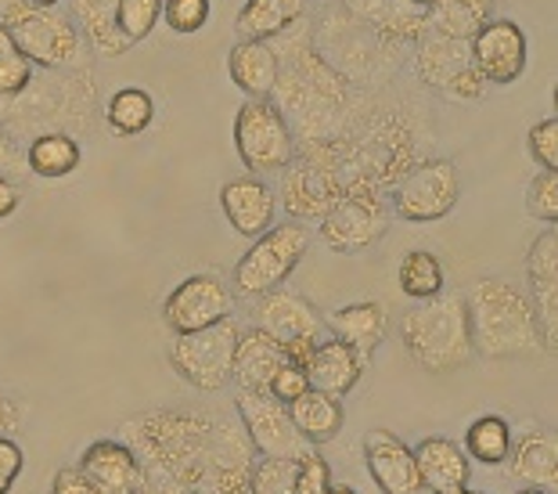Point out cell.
I'll list each match as a JSON object with an SVG mask.
<instances>
[{"instance_id":"obj_50","label":"cell","mask_w":558,"mask_h":494,"mask_svg":"<svg viewBox=\"0 0 558 494\" xmlns=\"http://www.w3.org/2000/svg\"><path fill=\"white\" fill-rule=\"evenodd\" d=\"M22 206V188L11 178H0V220H11Z\"/></svg>"},{"instance_id":"obj_36","label":"cell","mask_w":558,"mask_h":494,"mask_svg":"<svg viewBox=\"0 0 558 494\" xmlns=\"http://www.w3.org/2000/svg\"><path fill=\"white\" fill-rule=\"evenodd\" d=\"M465 451L483 466H501L512 451V426L501 415H480L465 433Z\"/></svg>"},{"instance_id":"obj_17","label":"cell","mask_w":558,"mask_h":494,"mask_svg":"<svg viewBox=\"0 0 558 494\" xmlns=\"http://www.w3.org/2000/svg\"><path fill=\"white\" fill-rule=\"evenodd\" d=\"M253 325L264 328L267 336H275L278 344H292V339H314V344H320L325 336H331L314 303L289 289H270L264 297H256Z\"/></svg>"},{"instance_id":"obj_33","label":"cell","mask_w":558,"mask_h":494,"mask_svg":"<svg viewBox=\"0 0 558 494\" xmlns=\"http://www.w3.org/2000/svg\"><path fill=\"white\" fill-rule=\"evenodd\" d=\"M469 65H472L469 44L436 37V33H425V37L418 40V76L433 91H447L450 80Z\"/></svg>"},{"instance_id":"obj_32","label":"cell","mask_w":558,"mask_h":494,"mask_svg":"<svg viewBox=\"0 0 558 494\" xmlns=\"http://www.w3.org/2000/svg\"><path fill=\"white\" fill-rule=\"evenodd\" d=\"M116 4L120 0H73V19L80 22L83 40L105 58H123L130 51V40L116 26Z\"/></svg>"},{"instance_id":"obj_28","label":"cell","mask_w":558,"mask_h":494,"mask_svg":"<svg viewBox=\"0 0 558 494\" xmlns=\"http://www.w3.org/2000/svg\"><path fill=\"white\" fill-rule=\"evenodd\" d=\"M311 0H245V8L234 19L239 40H270L300 26Z\"/></svg>"},{"instance_id":"obj_12","label":"cell","mask_w":558,"mask_h":494,"mask_svg":"<svg viewBox=\"0 0 558 494\" xmlns=\"http://www.w3.org/2000/svg\"><path fill=\"white\" fill-rule=\"evenodd\" d=\"M389 231V206L378 192H350L320 217V239L336 253H367Z\"/></svg>"},{"instance_id":"obj_35","label":"cell","mask_w":558,"mask_h":494,"mask_svg":"<svg viewBox=\"0 0 558 494\" xmlns=\"http://www.w3.org/2000/svg\"><path fill=\"white\" fill-rule=\"evenodd\" d=\"M397 281H400V292L411 300H433L444 292V264L439 256L429 250H411L400 256V267H397Z\"/></svg>"},{"instance_id":"obj_40","label":"cell","mask_w":558,"mask_h":494,"mask_svg":"<svg viewBox=\"0 0 558 494\" xmlns=\"http://www.w3.org/2000/svg\"><path fill=\"white\" fill-rule=\"evenodd\" d=\"M526 209L533 220H544L548 228L558 225V173L555 170H537V178L530 181V192H526Z\"/></svg>"},{"instance_id":"obj_39","label":"cell","mask_w":558,"mask_h":494,"mask_svg":"<svg viewBox=\"0 0 558 494\" xmlns=\"http://www.w3.org/2000/svg\"><path fill=\"white\" fill-rule=\"evenodd\" d=\"M292 480H295V458L256 455L248 494H292Z\"/></svg>"},{"instance_id":"obj_29","label":"cell","mask_w":558,"mask_h":494,"mask_svg":"<svg viewBox=\"0 0 558 494\" xmlns=\"http://www.w3.org/2000/svg\"><path fill=\"white\" fill-rule=\"evenodd\" d=\"M494 19V0H433L425 8V26L436 37L469 44Z\"/></svg>"},{"instance_id":"obj_56","label":"cell","mask_w":558,"mask_h":494,"mask_svg":"<svg viewBox=\"0 0 558 494\" xmlns=\"http://www.w3.org/2000/svg\"><path fill=\"white\" fill-rule=\"evenodd\" d=\"M469 494H483V491H469Z\"/></svg>"},{"instance_id":"obj_11","label":"cell","mask_w":558,"mask_h":494,"mask_svg":"<svg viewBox=\"0 0 558 494\" xmlns=\"http://www.w3.org/2000/svg\"><path fill=\"white\" fill-rule=\"evenodd\" d=\"M347 195L336 167L320 159L317 152L306 145L295 148L289 167L281 170V206L292 220H320L339 198Z\"/></svg>"},{"instance_id":"obj_54","label":"cell","mask_w":558,"mask_h":494,"mask_svg":"<svg viewBox=\"0 0 558 494\" xmlns=\"http://www.w3.org/2000/svg\"><path fill=\"white\" fill-rule=\"evenodd\" d=\"M408 4H411V8H418V11H425V8L433 4V0H408Z\"/></svg>"},{"instance_id":"obj_22","label":"cell","mask_w":558,"mask_h":494,"mask_svg":"<svg viewBox=\"0 0 558 494\" xmlns=\"http://www.w3.org/2000/svg\"><path fill=\"white\" fill-rule=\"evenodd\" d=\"M284 364V347L275 336H267L264 328H248L239 336L231 361V383L245 394H267L275 372Z\"/></svg>"},{"instance_id":"obj_46","label":"cell","mask_w":558,"mask_h":494,"mask_svg":"<svg viewBox=\"0 0 558 494\" xmlns=\"http://www.w3.org/2000/svg\"><path fill=\"white\" fill-rule=\"evenodd\" d=\"M444 94H447V98H454V101H480L486 94V80L476 73V65H469V69H461L454 80H450Z\"/></svg>"},{"instance_id":"obj_13","label":"cell","mask_w":558,"mask_h":494,"mask_svg":"<svg viewBox=\"0 0 558 494\" xmlns=\"http://www.w3.org/2000/svg\"><path fill=\"white\" fill-rule=\"evenodd\" d=\"M256 448L245 437L242 422L213 419L206 441V462H202V491L206 494H248Z\"/></svg>"},{"instance_id":"obj_9","label":"cell","mask_w":558,"mask_h":494,"mask_svg":"<svg viewBox=\"0 0 558 494\" xmlns=\"http://www.w3.org/2000/svg\"><path fill=\"white\" fill-rule=\"evenodd\" d=\"M234 148L248 173H281L295 156L289 116L270 98H248L234 116Z\"/></svg>"},{"instance_id":"obj_25","label":"cell","mask_w":558,"mask_h":494,"mask_svg":"<svg viewBox=\"0 0 558 494\" xmlns=\"http://www.w3.org/2000/svg\"><path fill=\"white\" fill-rule=\"evenodd\" d=\"M325 328L336 339H342L347 347H353L357 354L372 364L375 350L383 347L386 339V308L378 300H357L347 303V308L331 311L325 317Z\"/></svg>"},{"instance_id":"obj_34","label":"cell","mask_w":558,"mask_h":494,"mask_svg":"<svg viewBox=\"0 0 558 494\" xmlns=\"http://www.w3.org/2000/svg\"><path fill=\"white\" fill-rule=\"evenodd\" d=\"M156 120V101L141 87H120L105 105V123L116 137H137L145 134Z\"/></svg>"},{"instance_id":"obj_31","label":"cell","mask_w":558,"mask_h":494,"mask_svg":"<svg viewBox=\"0 0 558 494\" xmlns=\"http://www.w3.org/2000/svg\"><path fill=\"white\" fill-rule=\"evenodd\" d=\"M80 162H83V148L76 134L47 131V134L29 137V145H26V170L47 181L69 178V173L80 170Z\"/></svg>"},{"instance_id":"obj_7","label":"cell","mask_w":558,"mask_h":494,"mask_svg":"<svg viewBox=\"0 0 558 494\" xmlns=\"http://www.w3.org/2000/svg\"><path fill=\"white\" fill-rule=\"evenodd\" d=\"M306 250H311V231H306L303 220L270 225L264 234L253 239V250L234 264L231 292H239L245 300H256L270 289H281L284 278L300 267Z\"/></svg>"},{"instance_id":"obj_5","label":"cell","mask_w":558,"mask_h":494,"mask_svg":"<svg viewBox=\"0 0 558 494\" xmlns=\"http://www.w3.org/2000/svg\"><path fill=\"white\" fill-rule=\"evenodd\" d=\"M94 105H98V91H94L90 73H51V69H37L33 84L11 98V123L8 134L29 131L33 137L47 131H90Z\"/></svg>"},{"instance_id":"obj_8","label":"cell","mask_w":558,"mask_h":494,"mask_svg":"<svg viewBox=\"0 0 558 494\" xmlns=\"http://www.w3.org/2000/svg\"><path fill=\"white\" fill-rule=\"evenodd\" d=\"M239 336L242 325L234 317H223V322L198 328V333L173 336L170 350H166V361L173 364V372L187 386H195L202 394H217L231 383V361H234V347H239Z\"/></svg>"},{"instance_id":"obj_16","label":"cell","mask_w":558,"mask_h":494,"mask_svg":"<svg viewBox=\"0 0 558 494\" xmlns=\"http://www.w3.org/2000/svg\"><path fill=\"white\" fill-rule=\"evenodd\" d=\"M469 55L486 87H508L526 69V33L515 19H490L469 40Z\"/></svg>"},{"instance_id":"obj_15","label":"cell","mask_w":558,"mask_h":494,"mask_svg":"<svg viewBox=\"0 0 558 494\" xmlns=\"http://www.w3.org/2000/svg\"><path fill=\"white\" fill-rule=\"evenodd\" d=\"M234 408H239V422H242L245 437L253 441L256 455H264V458H303L314 448V444L303 441V433L292 426L289 408H284L281 401H275L270 394L239 390Z\"/></svg>"},{"instance_id":"obj_37","label":"cell","mask_w":558,"mask_h":494,"mask_svg":"<svg viewBox=\"0 0 558 494\" xmlns=\"http://www.w3.org/2000/svg\"><path fill=\"white\" fill-rule=\"evenodd\" d=\"M37 69L29 65V58L19 51L15 37L8 33V26L0 22V98H19L22 91L33 84Z\"/></svg>"},{"instance_id":"obj_41","label":"cell","mask_w":558,"mask_h":494,"mask_svg":"<svg viewBox=\"0 0 558 494\" xmlns=\"http://www.w3.org/2000/svg\"><path fill=\"white\" fill-rule=\"evenodd\" d=\"M159 22H166L181 37H192L209 22V0H162Z\"/></svg>"},{"instance_id":"obj_10","label":"cell","mask_w":558,"mask_h":494,"mask_svg":"<svg viewBox=\"0 0 558 494\" xmlns=\"http://www.w3.org/2000/svg\"><path fill=\"white\" fill-rule=\"evenodd\" d=\"M461 198V173L450 159H425L389 188V209L408 225H436Z\"/></svg>"},{"instance_id":"obj_21","label":"cell","mask_w":558,"mask_h":494,"mask_svg":"<svg viewBox=\"0 0 558 494\" xmlns=\"http://www.w3.org/2000/svg\"><path fill=\"white\" fill-rule=\"evenodd\" d=\"M76 469L105 494H134L141 487V462L123 441H94Z\"/></svg>"},{"instance_id":"obj_6","label":"cell","mask_w":558,"mask_h":494,"mask_svg":"<svg viewBox=\"0 0 558 494\" xmlns=\"http://www.w3.org/2000/svg\"><path fill=\"white\" fill-rule=\"evenodd\" d=\"M0 22L15 37L19 51L29 58L33 69L90 73V47L73 15H62L58 8H37L29 0H4Z\"/></svg>"},{"instance_id":"obj_3","label":"cell","mask_w":558,"mask_h":494,"mask_svg":"<svg viewBox=\"0 0 558 494\" xmlns=\"http://www.w3.org/2000/svg\"><path fill=\"white\" fill-rule=\"evenodd\" d=\"M469 333L476 354L490 361L548 358L537 308L522 289L505 278H480L465 292Z\"/></svg>"},{"instance_id":"obj_2","label":"cell","mask_w":558,"mask_h":494,"mask_svg":"<svg viewBox=\"0 0 558 494\" xmlns=\"http://www.w3.org/2000/svg\"><path fill=\"white\" fill-rule=\"evenodd\" d=\"M311 33L289 40V51H278V109L284 105L295 120L306 141L336 137L342 134V112L350 109V84L339 69H331L314 47H306ZM284 112V116H289Z\"/></svg>"},{"instance_id":"obj_30","label":"cell","mask_w":558,"mask_h":494,"mask_svg":"<svg viewBox=\"0 0 558 494\" xmlns=\"http://www.w3.org/2000/svg\"><path fill=\"white\" fill-rule=\"evenodd\" d=\"M284 408H289L292 426L300 430L303 441H311V444L336 441L339 430H342V422H347V411H342L339 397L320 394V390H314V386L306 394L295 397L292 405H284Z\"/></svg>"},{"instance_id":"obj_18","label":"cell","mask_w":558,"mask_h":494,"mask_svg":"<svg viewBox=\"0 0 558 494\" xmlns=\"http://www.w3.org/2000/svg\"><path fill=\"white\" fill-rule=\"evenodd\" d=\"M526 278H530V303L537 308L541 328H544V347L548 358L555 354L558 344V231L548 228L530 242L526 253Z\"/></svg>"},{"instance_id":"obj_4","label":"cell","mask_w":558,"mask_h":494,"mask_svg":"<svg viewBox=\"0 0 558 494\" xmlns=\"http://www.w3.org/2000/svg\"><path fill=\"white\" fill-rule=\"evenodd\" d=\"M400 339L411 361L433 375L461 372L476 358L465 297H458V292H439L433 300H418V308H411L400 317Z\"/></svg>"},{"instance_id":"obj_45","label":"cell","mask_w":558,"mask_h":494,"mask_svg":"<svg viewBox=\"0 0 558 494\" xmlns=\"http://www.w3.org/2000/svg\"><path fill=\"white\" fill-rule=\"evenodd\" d=\"M22 469H26V455H22V448L11 437H0V494H8L15 487Z\"/></svg>"},{"instance_id":"obj_42","label":"cell","mask_w":558,"mask_h":494,"mask_svg":"<svg viewBox=\"0 0 558 494\" xmlns=\"http://www.w3.org/2000/svg\"><path fill=\"white\" fill-rule=\"evenodd\" d=\"M331 484H336V480H331V469H328V462L314 448L306 451L303 458H295L292 494H328Z\"/></svg>"},{"instance_id":"obj_24","label":"cell","mask_w":558,"mask_h":494,"mask_svg":"<svg viewBox=\"0 0 558 494\" xmlns=\"http://www.w3.org/2000/svg\"><path fill=\"white\" fill-rule=\"evenodd\" d=\"M508 466L512 477L526 487L555 491L558 487V444L551 426H530L522 437H512V451H508Z\"/></svg>"},{"instance_id":"obj_43","label":"cell","mask_w":558,"mask_h":494,"mask_svg":"<svg viewBox=\"0 0 558 494\" xmlns=\"http://www.w3.org/2000/svg\"><path fill=\"white\" fill-rule=\"evenodd\" d=\"M526 145H530L533 162H537L541 170H558V120L555 116L530 126Z\"/></svg>"},{"instance_id":"obj_1","label":"cell","mask_w":558,"mask_h":494,"mask_svg":"<svg viewBox=\"0 0 558 494\" xmlns=\"http://www.w3.org/2000/svg\"><path fill=\"white\" fill-rule=\"evenodd\" d=\"M209 408H156L123 422V444L141 462L134 494H202V462L213 430Z\"/></svg>"},{"instance_id":"obj_20","label":"cell","mask_w":558,"mask_h":494,"mask_svg":"<svg viewBox=\"0 0 558 494\" xmlns=\"http://www.w3.org/2000/svg\"><path fill=\"white\" fill-rule=\"evenodd\" d=\"M364 466L383 494H425V484L414 466V451L397 433L372 430L364 437Z\"/></svg>"},{"instance_id":"obj_48","label":"cell","mask_w":558,"mask_h":494,"mask_svg":"<svg viewBox=\"0 0 558 494\" xmlns=\"http://www.w3.org/2000/svg\"><path fill=\"white\" fill-rule=\"evenodd\" d=\"M22 170H26V156L15 145V134H8L0 126V178H19Z\"/></svg>"},{"instance_id":"obj_49","label":"cell","mask_w":558,"mask_h":494,"mask_svg":"<svg viewBox=\"0 0 558 494\" xmlns=\"http://www.w3.org/2000/svg\"><path fill=\"white\" fill-rule=\"evenodd\" d=\"M19 430H22V408L0 390V437H11V433H19Z\"/></svg>"},{"instance_id":"obj_44","label":"cell","mask_w":558,"mask_h":494,"mask_svg":"<svg viewBox=\"0 0 558 494\" xmlns=\"http://www.w3.org/2000/svg\"><path fill=\"white\" fill-rule=\"evenodd\" d=\"M311 390V379H306V369H300V364H292V361H284L281 369L275 372V379H270V397L281 405H292L295 397Z\"/></svg>"},{"instance_id":"obj_38","label":"cell","mask_w":558,"mask_h":494,"mask_svg":"<svg viewBox=\"0 0 558 494\" xmlns=\"http://www.w3.org/2000/svg\"><path fill=\"white\" fill-rule=\"evenodd\" d=\"M159 15H162V0H120L116 4V26L130 40V47L151 37Z\"/></svg>"},{"instance_id":"obj_26","label":"cell","mask_w":558,"mask_h":494,"mask_svg":"<svg viewBox=\"0 0 558 494\" xmlns=\"http://www.w3.org/2000/svg\"><path fill=\"white\" fill-rule=\"evenodd\" d=\"M228 73L248 98H270L278 84V47L267 40H239L228 55Z\"/></svg>"},{"instance_id":"obj_47","label":"cell","mask_w":558,"mask_h":494,"mask_svg":"<svg viewBox=\"0 0 558 494\" xmlns=\"http://www.w3.org/2000/svg\"><path fill=\"white\" fill-rule=\"evenodd\" d=\"M51 494H105L90 484L87 477L80 473L76 466H65V469H58L54 480H51Z\"/></svg>"},{"instance_id":"obj_55","label":"cell","mask_w":558,"mask_h":494,"mask_svg":"<svg viewBox=\"0 0 558 494\" xmlns=\"http://www.w3.org/2000/svg\"><path fill=\"white\" fill-rule=\"evenodd\" d=\"M515 494H548V491H541V487H522V491H515Z\"/></svg>"},{"instance_id":"obj_27","label":"cell","mask_w":558,"mask_h":494,"mask_svg":"<svg viewBox=\"0 0 558 494\" xmlns=\"http://www.w3.org/2000/svg\"><path fill=\"white\" fill-rule=\"evenodd\" d=\"M414 451V466L425 491H447V487H469V455L447 437H425Z\"/></svg>"},{"instance_id":"obj_19","label":"cell","mask_w":558,"mask_h":494,"mask_svg":"<svg viewBox=\"0 0 558 494\" xmlns=\"http://www.w3.org/2000/svg\"><path fill=\"white\" fill-rule=\"evenodd\" d=\"M220 209L234 231L245 234V239H256L278 220V192L259 173H245V178L223 181Z\"/></svg>"},{"instance_id":"obj_23","label":"cell","mask_w":558,"mask_h":494,"mask_svg":"<svg viewBox=\"0 0 558 494\" xmlns=\"http://www.w3.org/2000/svg\"><path fill=\"white\" fill-rule=\"evenodd\" d=\"M367 369V361L357 354L353 347H347L336 336H325L314 347L311 361H306V379H311L314 390L331 394V397H347L353 386L361 383V375Z\"/></svg>"},{"instance_id":"obj_52","label":"cell","mask_w":558,"mask_h":494,"mask_svg":"<svg viewBox=\"0 0 558 494\" xmlns=\"http://www.w3.org/2000/svg\"><path fill=\"white\" fill-rule=\"evenodd\" d=\"M328 494H357V491L347 487V484H331V487H328Z\"/></svg>"},{"instance_id":"obj_14","label":"cell","mask_w":558,"mask_h":494,"mask_svg":"<svg viewBox=\"0 0 558 494\" xmlns=\"http://www.w3.org/2000/svg\"><path fill=\"white\" fill-rule=\"evenodd\" d=\"M234 311V292L220 275H192L177 286L162 303V322L173 336L198 333L231 317Z\"/></svg>"},{"instance_id":"obj_53","label":"cell","mask_w":558,"mask_h":494,"mask_svg":"<svg viewBox=\"0 0 558 494\" xmlns=\"http://www.w3.org/2000/svg\"><path fill=\"white\" fill-rule=\"evenodd\" d=\"M29 4H37V8H58L62 0H29Z\"/></svg>"},{"instance_id":"obj_51","label":"cell","mask_w":558,"mask_h":494,"mask_svg":"<svg viewBox=\"0 0 558 494\" xmlns=\"http://www.w3.org/2000/svg\"><path fill=\"white\" fill-rule=\"evenodd\" d=\"M8 123H11V98H0V126L8 131Z\"/></svg>"}]
</instances>
